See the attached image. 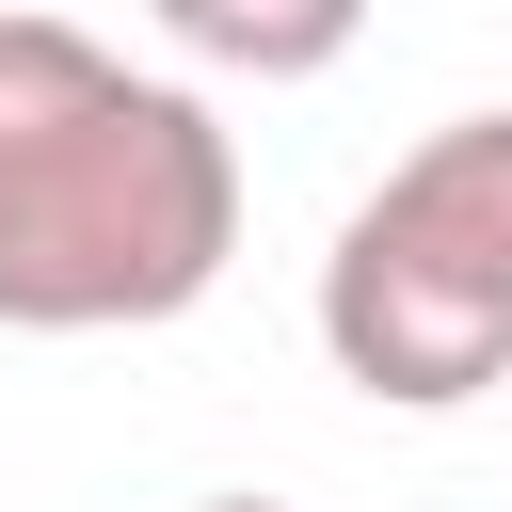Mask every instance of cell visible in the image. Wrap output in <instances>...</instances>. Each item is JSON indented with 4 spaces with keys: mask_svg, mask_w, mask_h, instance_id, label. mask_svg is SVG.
<instances>
[{
    "mask_svg": "<svg viewBox=\"0 0 512 512\" xmlns=\"http://www.w3.org/2000/svg\"><path fill=\"white\" fill-rule=\"evenodd\" d=\"M240 256V144L192 80L0 0V336L192 320Z\"/></svg>",
    "mask_w": 512,
    "mask_h": 512,
    "instance_id": "obj_1",
    "label": "cell"
},
{
    "mask_svg": "<svg viewBox=\"0 0 512 512\" xmlns=\"http://www.w3.org/2000/svg\"><path fill=\"white\" fill-rule=\"evenodd\" d=\"M320 352L384 416H464L512 384V112H448L352 192L320 256Z\"/></svg>",
    "mask_w": 512,
    "mask_h": 512,
    "instance_id": "obj_2",
    "label": "cell"
},
{
    "mask_svg": "<svg viewBox=\"0 0 512 512\" xmlns=\"http://www.w3.org/2000/svg\"><path fill=\"white\" fill-rule=\"evenodd\" d=\"M192 64H224V80H320V64H352V32H368V0H144Z\"/></svg>",
    "mask_w": 512,
    "mask_h": 512,
    "instance_id": "obj_3",
    "label": "cell"
},
{
    "mask_svg": "<svg viewBox=\"0 0 512 512\" xmlns=\"http://www.w3.org/2000/svg\"><path fill=\"white\" fill-rule=\"evenodd\" d=\"M208 512H288V496H208Z\"/></svg>",
    "mask_w": 512,
    "mask_h": 512,
    "instance_id": "obj_4",
    "label": "cell"
}]
</instances>
